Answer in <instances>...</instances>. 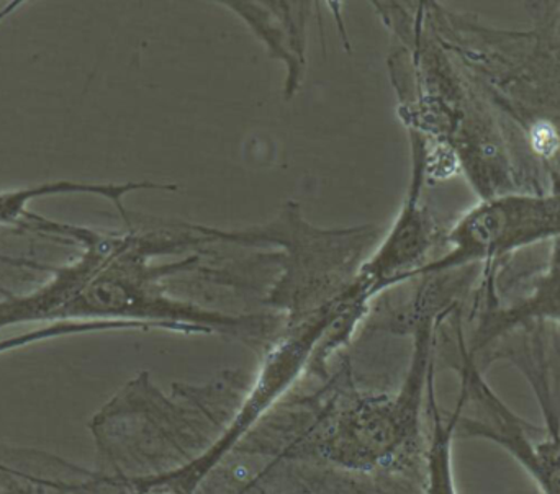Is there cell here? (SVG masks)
<instances>
[{
    "label": "cell",
    "mask_w": 560,
    "mask_h": 494,
    "mask_svg": "<svg viewBox=\"0 0 560 494\" xmlns=\"http://www.w3.org/2000/svg\"><path fill=\"white\" fill-rule=\"evenodd\" d=\"M420 385L410 380L397 398H369L331 417L312 444L318 456L348 469H371L415 444L420 424Z\"/></svg>",
    "instance_id": "obj_1"
},
{
    "label": "cell",
    "mask_w": 560,
    "mask_h": 494,
    "mask_svg": "<svg viewBox=\"0 0 560 494\" xmlns=\"http://www.w3.org/2000/svg\"><path fill=\"white\" fill-rule=\"evenodd\" d=\"M431 416H433V433H431L430 450H428V483L427 494H456L454 492L453 473H451V439L459 421V411L450 423H444L431 395Z\"/></svg>",
    "instance_id": "obj_2"
},
{
    "label": "cell",
    "mask_w": 560,
    "mask_h": 494,
    "mask_svg": "<svg viewBox=\"0 0 560 494\" xmlns=\"http://www.w3.org/2000/svg\"><path fill=\"white\" fill-rule=\"evenodd\" d=\"M275 36H285V33H280V30H278V32L275 33ZM266 39H268L269 46H271V48H275L276 42H279L278 49H280V38H272V36H268ZM285 42L287 39L282 38V51H285L287 49Z\"/></svg>",
    "instance_id": "obj_3"
},
{
    "label": "cell",
    "mask_w": 560,
    "mask_h": 494,
    "mask_svg": "<svg viewBox=\"0 0 560 494\" xmlns=\"http://www.w3.org/2000/svg\"><path fill=\"white\" fill-rule=\"evenodd\" d=\"M0 494H13V493H12V492H9V490H3V492H2V493H0Z\"/></svg>",
    "instance_id": "obj_4"
}]
</instances>
